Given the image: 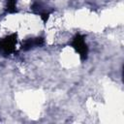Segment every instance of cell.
Listing matches in <instances>:
<instances>
[{"label":"cell","instance_id":"4","mask_svg":"<svg viewBox=\"0 0 124 124\" xmlns=\"http://www.w3.org/2000/svg\"><path fill=\"white\" fill-rule=\"evenodd\" d=\"M16 0H7V11L10 14H14L16 12Z\"/></svg>","mask_w":124,"mask_h":124},{"label":"cell","instance_id":"3","mask_svg":"<svg viewBox=\"0 0 124 124\" xmlns=\"http://www.w3.org/2000/svg\"><path fill=\"white\" fill-rule=\"evenodd\" d=\"M44 44V39L41 38V37H38V38H30V39H27L25 40L22 45H21V49L23 50H28L30 48H33V47H36V46H41L42 45Z\"/></svg>","mask_w":124,"mask_h":124},{"label":"cell","instance_id":"1","mask_svg":"<svg viewBox=\"0 0 124 124\" xmlns=\"http://www.w3.org/2000/svg\"><path fill=\"white\" fill-rule=\"evenodd\" d=\"M16 33H13L0 39V54L10 55L15 51L16 46Z\"/></svg>","mask_w":124,"mask_h":124},{"label":"cell","instance_id":"2","mask_svg":"<svg viewBox=\"0 0 124 124\" xmlns=\"http://www.w3.org/2000/svg\"><path fill=\"white\" fill-rule=\"evenodd\" d=\"M72 46L73 48L78 53L79 57L81 60H85L87 58V54H88V46L85 43V39L82 35L80 34H77L72 41Z\"/></svg>","mask_w":124,"mask_h":124}]
</instances>
